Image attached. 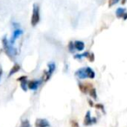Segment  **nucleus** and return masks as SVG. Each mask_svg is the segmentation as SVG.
I'll use <instances>...</instances> for the list:
<instances>
[{"mask_svg": "<svg viewBox=\"0 0 127 127\" xmlns=\"http://www.w3.org/2000/svg\"><path fill=\"white\" fill-rule=\"evenodd\" d=\"M96 122H97V119L95 118L91 117V112L90 111H87V113H86L85 119H84V123H83L84 126H88L93 124H96Z\"/></svg>", "mask_w": 127, "mask_h": 127, "instance_id": "20e7f679", "label": "nucleus"}, {"mask_svg": "<svg viewBox=\"0 0 127 127\" xmlns=\"http://www.w3.org/2000/svg\"><path fill=\"white\" fill-rule=\"evenodd\" d=\"M40 80H30L28 81V89L30 90H33V91H35L37 90L38 88L39 85H40Z\"/></svg>", "mask_w": 127, "mask_h": 127, "instance_id": "423d86ee", "label": "nucleus"}, {"mask_svg": "<svg viewBox=\"0 0 127 127\" xmlns=\"http://www.w3.org/2000/svg\"><path fill=\"white\" fill-rule=\"evenodd\" d=\"M88 93H89V95H90L93 99H97V93H96V89L94 88V87H92V88L88 91Z\"/></svg>", "mask_w": 127, "mask_h": 127, "instance_id": "4468645a", "label": "nucleus"}, {"mask_svg": "<svg viewBox=\"0 0 127 127\" xmlns=\"http://www.w3.org/2000/svg\"><path fill=\"white\" fill-rule=\"evenodd\" d=\"M70 125H71V127H80L78 122H77L76 120H74V119L70 120Z\"/></svg>", "mask_w": 127, "mask_h": 127, "instance_id": "f3484780", "label": "nucleus"}, {"mask_svg": "<svg viewBox=\"0 0 127 127\" xmlns=\"http://www.w3.org/2000/svg\"><path fill=\"white\" fill-rule=\"evenodd\" d=\"M40 20V13H39V6L36 3H34L33 5V11H32L31 17V25L35 27Z\"/></svg>", "mask_w": 127, "mask_h": 127, "instance_id": "f03ea898", "label": "nucleus"}, {"mask_svg": "<svg viewBox=\"0 0 127 127\" xmlns=\"http://www.w3.org/2000/svg\"><path fill=\"white\" fill-rule=\"evenodd\" d=\"M94 107L97 109H99V110H101L103 112H105V110H104V105H102V104H96V105H94Z\"/></svg>", "mask_w": 127, "mask_h": 127, "instance_id": "dca6fc26", "label": "nucleus"}, {"mask_svg": "<svg viewBox=\"0 0 127 127\" xmlns=\"http://www.w3.org/2000/svg\"><path fill=\"white\" fill-rule=\"evenodd\" d=\"M35 127H51L49 122L45 119H37L35 122Z\"/></svg>", "mask_w": 127, "mask_h": 127, "instance_id": "39448f33", "label": "nucleus"}, {"mask_svg": "<svg viewBox=\"0 0 127 127\" xmlns=\"http://www.w3.org/2000/svg\"><path fill=\"white\" fill-rule=\"evenodd\" d=\"M17 81H20L21 82V88L24 91V92H27L28 91V80H27V76H22V77H19L17 79Z\"/></svg>", "mask_w": 127, "mask_h": 127, "instance_id": "1a4fd4ad", "label": "nucleus"}, {"mask_svg": "<svg viewBox=\"0 0 127 127\" xmlns=\"http://www.w3.org/2000/svg\"><path fill=\"white\" fill-rule=\"evenodd\" d=\"M87 78H89V79H94V77H95V73H94V71L89 67H87Z\"/></svg>", "mask_w": 127, "mask_h": 127, "instance_id": "ddd939ff", "label": "nucleus"}, {"mask_svg": "<svg viewBox=\"0 0 127 127\" xmlns=\"http://www.w3.org/2000/svg\"><path fill=\"white\" fill-rule=\"evenodd\" d=\"M23 34V30H20V29H16L15 30H14L13 34H12V36H11V39H10V42L13 45L14 43H15L16 40H17V38H18L19 36H20L21 35Z\"/></svg>", "mask_w": 127, "mask_h": 127, "instance_id": "0eeeda50", "label": "nucleus"}, {"mask_svg": "<svg viewBox=\"0 0 127 127\" xmlns=\"http://www.w3.org/2000/svg\"><path fill=\"white\" fill-rule=\"evenodd\" d=\"M2 75H3V69H2V67H0V81H1Z\"/></svg>", "mask_w": 127, "mask_h": 127, "instance_id": "6ab92c4d", "label": "nucleus"}, {"mask_svg": "<svg viewBox=\"0 0 127 127\" xmlns=\"http://www.w3.org/2000/svg\"><path fill=\"white\" fill-rule=\"evenodd\" d=\"M3 46L4 51L6 53V55L10 57L11 60H13V57L17 55V52H16V49H14L12 44L10 42V41L7 40L6 37H3Z\"/></svg>", "mask_w": 127, "mask_h": 127, "instance_id": "f257e3e1", "label": "nucleus"}, {"mask_svg": "<svg viewBox=\"0 0 127 127\" xmlns=\"http://www.w3.org/2000/svg\"><path fill=\"white\" fill-rule=\"evenodd\" d=\"M87 102H88V104H89V105H90V106H92V107L94 106V103L92 100H91V99H88Z\"/></svg>", "mask_w": 127, "mask_h": 127, "instance_id": "a211bd4d", "label": "nucleus"}, {"mask_svg": "<svg viewBox=\"0 0 127 127\" xmlns=\"http://www.w3.org/2000/svg\"><path fill=\"white\" fill-rule=\"evenodd\" d=\"M92 87H93V85L90 83H85V84L80 83L79 84V88H80V92L83 93V94H87V92H88Z\"/></svg>", "mask_w": 127, "mask_h": 127, "instance_id": "9d476101", "label": "nucleus"}, {"mask_svg": "<svg viewBox=\"0 0 127 127\" xmlns=\"http://www.w3.org/2000/svg\"><path fill=\"white\" fill-rule=\"evenodd\" d=\"M48 67H49V68H48L47 71L44 72L43 77H42V80H43L44 81H48V80L50 79L52 74H53L55 69V64L54 63V62H50V63H49V65H48Z\"/></svg>", "mask_w": 127, "mask_h": 127, "instance_id": "7ed1b4c3", "label": "nucleus"}, {"mask_svg": "<svg viewBox=\"0 0 127 127\" xmlns=\"http://www.w3.org/2000/svg\"><path fill=\"white\" fill-rule=\"evenodd\" d=\"M20 66L18 65V64H15V65L12 67V68L10 69V74H9V77H10V76H12L14 74H16L17 72H18L19 70H20Z\"/></svg>", "mask_w": 127, "mask_h": 127, "instance_id": "9b49d317", "label": "nucleus"}, {"mask_svg": "<svg viewBox=\"0 0 127 127\" xmlns=\"http://www.w3.org/2000/svg\"><path fill=\"white\" fill-rule=\"evenodd\" d=\"M74 48H75L77 50H79V51L83 50L84 48H85V45H84L83 42H79V41H77V42H74Z\"/></svg>", "mask_w": 127, "mask_h": 127, "instance_id": "f8f14e48", "label": "nucleus"}, {"mask_svg": "<svg viewBox=\"0 0 127 127\" xmlns=\"http://www.w3.org/2000/svg\"><path fill=\"white\" fill-rule=\"evenodd\" d=\"M19 127H30V121L28 119H25V120L22 121L21 122V125Z\"/></svg>", "mask_w": 127, "mask_h": 127, "instance_id": "2eb2a0df", "label": "nucleus"}, {"mask_svg": "<svg viewBox=\"0 0 127 127\" xmlns=\"http://www.w3.org/2000/svg\"><path fill=\"white\" fill-rule=\"evenodd\" d=\"M75 75L78 77L80 80H83V79L87 78V67H82L80 68L75 72Z\"/></svg>", "mask_w": 127, "mask_h": 127, "instance_id": "6e6552de", "label": "nucleus"}]
</instances>
